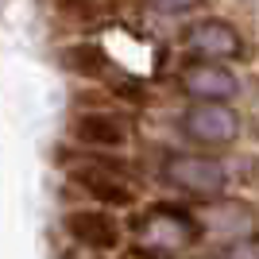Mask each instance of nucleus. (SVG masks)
Instances as JSON below:
<instances>
[{"mask_svg":"<svg viewBox=\"0 0 259 259\" xmlns=\"http://www.w3.org/2000/svg\"><path fill=\"white\" fill-rule=\"evenodd\" d=\"M136 232L151 251H178L201 240V225H197L194 209H174V205H151L136 221Z\"/></svg>","mask_w":259,"mask_h":259,"instance_id":"obj_1","label":"nucleus"},{"mask_svg":"<svg viewBox=\"0 0 259 259\" xmlns=\"http://www.w3.org/2000/svg\"><path fill=\"white\" fill-rule=\"evenodd\" d=\"M162 178L182 190V194H194V197H213L225 190L228 182V170L225 162L213 159V155H197V151H174L162 159Z\"/></svg>","mask_w":259,"mask_h":259,"instance_id":"obj_2","label":"nucleus"},{"mask_svg":"<svg viewBox=\"0 0 259 259\" xmlns=\"http://www.w3.org/2000/svg\"><path fill=\"white\" fill-rule=\"evenodd\" d=\"M194 217L205 236H217L225 244H244L255 236V213L240 201H205L194 209Z\"/></svg>","mask_w":259,"mask_h":259,"instance_id":"obj_3","label":"nucleus"},{"mask_svg":"<svg viewBox=\"0 0 259 259\" xmlns=\"http://www.w3.org/2000/svg\"><path fill=\"white\" fill-rule=\"evenodd\" d=\"M182 132L194 143L205 147H225L240 136V116L228 105H190L182 116Z\"/></svg>","mask_w":259,"mask_h":259,"instance_id":"obj_4","label":"nucleus"},{"mask_svg":"<svg viewBox=\"0 0 259 259\" xmlns=\"http://www.w3.org/2000/svg\"><path fill=\"white\" fill-rule=\"evenodd\" d=\"M182 89L194 97V105H225L236 97V74L225 70V62H190L182 70Z\"/></svg>","mask_w":259,"mask_h":259,"instance_id":"obj_5","label":"nucleus"},{"mask_svg":"<svg viewBox=\"0 0 259 259\" xmlns=\"http://www.w3.org/2000/svg\"><path fill=\"white\" fill-rule=\"evenodd\" d=\"M186 47L201 58V62H225V58H236L244 51L240 35L232 23L225 20H201L194 27H186Z\"/></svg>","mask_w":259,"mask_h":259,"instance_id":"obj_6","label":"nucleus"},{"mask_svg":"<svg viewBox=\"0 0 259 259\" xmlns=\"http://www.w3.org/2000/svg\"><path fill=\"white\" fill-rule=\"evenodd\" d=\"M66 232L81 244V248L93 251H108L120 244V225L112 213H101V209H77V213L66 217Z\"/></svg>","mask_w":259,"mask_h":259,"instance_id":"obj_7","label":"nucleus"},{"mask_svg":"<svg viewBox=\"0 0 259 259\" xmlns=\"http://www.w3.org/2000/svg\"><path fill=\"white\" fill-rule=\"evenodd\" d=\"M77 143H85V147H105V151H116L128 143V128L120 124L116 116H108V112H81V116L70 124Z\"/></svg>","mask_w":259,"mask_h":259,"instance_id":"obj_8","label":"nucleus"},{"mask_svg":"<svg viewBox=\"0 0 259 259\" xmlns=\"http://www.w3.org/2000/svg\"><path fill=\"white\" fill-rule=\"evenodd\" d=\"M77 182L93 201L101 205H136V186H128L120 174H97V170H81Z\"/></svg>","mask_w":259,"mask_h":259,"instance_id":"obj_9","label":"nucleus"},{"mask_svg":"<svg viewBox=\"0 0 259 259\" xmlns=\"http://www.w3.org/2000/svg\"><path fill=\"white\" fill-rule=\"evenodd\" d=\"M74 74H85V77H101V70L108 66V58H105V51H101L97 43H77V47H70L66 51V58H62Z\"/></svg>","mask_w":259,"mask_h":259,"instance_id":"obj_10","label":"nucleus"},{"mask_svg":"<svg viewBox=\"0 0 259 259\" xmlns=\"http://www.w3.org/2000/svg\"><path fill=\"white\" fill-rule=\"evenodd\" d=\"M58 8H62L70 20H93L97 4H93V0H58Z\"/></svg>","mask_w":259,"mask_h":259,"instance_id":"obj_11","label":"nucleus"},{"mask_svg":"<svg viewBox=\"0 0 259 259\" xmlns=\"http://www.w3.org/2000/svg\"><path fill=\"white\" fill-rule=\"evenodd\" d=\"M155 12H166V16H178V12H190L194 4H201V0H147Z\"/></svg>","mask_w":259,"mask_h":259,"instance_id":"obj_12","label":"nucleus"},{"mask_svg":"<svg viewBox=\"0 0 259 259\" xmlns=\"http://www.w3.org/2000/svg\"><path fill=\"white\" fill-rule=\"evenodd\" d=\"M124 259H155V255H151V251H128Z\"/></svg>","mask_w":259,"mask_h":259,"instance_id":"obj_13","label":"nucleus"},{"mask_svg":"<svg viewBox=\"0 0 259 259\" xmlns=\"http://www.w3.org/2000/svg\"><path fill=\"white\" fill-rule=\"evenodd\" d=\"M205 259H217V255H205Z\"/></svg>","mask_w":259,"mask_h":259,"instance_id":"obj_14","label":"nucleus"}]
</instances>
